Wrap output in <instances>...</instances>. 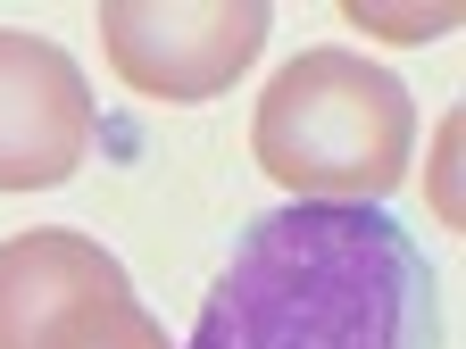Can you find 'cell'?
<instances>
[{
  "instance_id": "obj_1",
  "label": "cell",
  "mask_w": 466,
  "mask_h": 349,
  "mask_svg": "<svg viewBox=\"0 0 466 349\" xmlns=\"http://www.w3.org/2000/svg\"><path fill=\"white\" fill-rule=\"evenodd\" d=\"M192 349H441V283L391 208L283 200L233 233Z\"/></svg>"
},
{
  "instance_id": "obj_2",
  "label": "cell",
  "mask_w": 466,
  "mask_h": 349,
  "mask_svg": "<svg viewBox=\"0 0 466 349\" xmlns=\"http://www.w3.org/2000/svg\"><path fill=\"white\" fill-rule=\"evenodd\" d=\"M250 158L275 192L383 208V192H400L408 158H417V100L400 67L317 42L267 75L250 108Z\"/></svg>"
},
{
  "instance_id": "obj_3",
  "label": "cell",
  "mask_w": 466,
  "mask_h": 349,
  "mask_svg": "<svg viewBox=\"0 0 466 349\" xmlns=\"http://www.w3.org/2000/svg\"><path fill=\"white\" fill-rule=\"evenodd\" d=\"M267 0H108L100 50L142 100H217L267 50Z\"/></svg>"
},
{
  "instance_id": "obj_4",
  "label": "cell",
  "mask_w": 466,
  "mask_h": 349,
  "mask_svg": "<svg viewBox=\"0 0 466 349\" xmlns=\"http://www.w3.org/2000/svg\"><path fill=\"white\" fill-rule=\"evenodd\" d=\"M92 142L100 108L84 67L42 34H0V192H58Z\"/></svg>"
},
{
  "instance_id": "obj_5",
  "label": "cell",
  "mask_w": 466,
  "mask_h": 349,
  "mask_svg": "<svg viewBox=\"0 0 466 349\" xmlns=\"http://www.w3.org/2000/svg\"><path fill=\"white\" fill-rule=\"evenodd\" d=\"M134 274L116 266L92 233L34 224L0 242V349H50L84 308H100L108 291H126Z\"/></svg>"
},
{
  "instance_id": "obj_6",
  "label": "cell",
  "mask_w": 466,
  "mask_h": 349,
  "mask_svg": "<svg viewBox=\"0 0 466 349\" xmlns=\"http://www.w3.org/2000/svg\"><path fill=\"white\" fill-rule=\"evenodd\" d=\"M50 349H175V341L158 333V316L134 300V283H126V291H108L100 308H84Z\"/></svg>"
},
{
  "instance_id": "obj_7",
  "label": "cell",
  "mask_w": 466,
  "mask_h": 349,
  "mask_svg": "<svg viewBox=\"0 0 466 349\" xmlns=\"http://www.w3.org/2000/svg\"><path fill=\"white\" fill-rule=\"evenodd\" d=\"M359 25H375V34H441L450 25V9H425V17H383V9H350Z\"/></svg>"
}]
</instances>
